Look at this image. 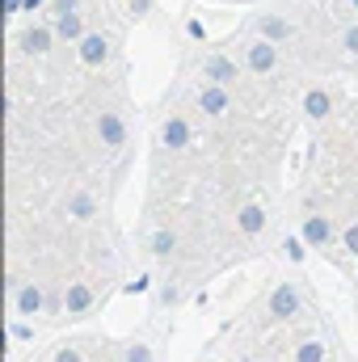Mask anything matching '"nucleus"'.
<instances>
[{
  "label": "nucleus",
  "instance_id": "obj_3",
  "mask_svg": "<svg viewBox=\"0 0 358 362\" xmlns=\"http://www.w3.org/2000/svg\"><path fill=\"white\" fill-rule=\"evenodd\" d=\"M274 47H278V42H270V38H262V42H253V47H249V68H253V72H262V76H266L270 68L278 64V51H274Z\"/></svg>",
  "mask_w": 358,
  "mask_h": 362
},
{
  "label": "nucleus",
  "instance_id": "obj_25",
  "mask_svg": "<svg viewBox=\"0 0 358 362\" xmlns=\"http://www.w3.org/2000/svg\"><path fill=\"white\" fill-rule=\"evenodd\" d=\"M21 4H25V0H4V8H8V13H17Z\"/></svg>",
  "mask_w": 358,
  "mask_h": 362
},
{
  "label": "nucleus",
  "instance_id": "obj_26",
  "mask_svg": "<svg viewBox=\"0 0 358 362\" xmlns=\"http://www.w3.org/2000/svg\"><path fill=\"white\" fill-rule=\"evenodd\" d=\"M38 4H42V0H25V4H21V8H25V13H34V8H38Z\"/></svg>",
  "mask_w": 358,
  "mask_h": 362
},
{
  "label": "nucleus",
  "instance_id": "obj_6",
  "mask_svg": "<svg viewBox=\"0 0 358 362\" xmlns=\"http://www.w3.org/2000/svg\"><path fill=\"white\" fill-rule=\"evenodd\" d=\"M236 228H241L245 236H258V232L266 228V211H262L258 202H249V206H241V215H236Z\"/></svg>",
  "mask_w": 358,
  "mask_h": 362
},
{
  "label": "nucleus",
  "instance_id": "obj_15",
  "mask_svg": "<svg viewBox=\"0 0 358 362\" xmlns=\"http://www.w3.org/2000/svg\"><path fill=\"white\" fill-rule=\"evenodd\" d=\"M262 34H266L270 42H287V38H291V21H282V17H262Z\"/></svg>",
  "mask_w": 358,
  "mask_h": 362
},
{
  "label": "nucleus",
  "instance_id": "obj_22",
  "mask_svg": "<svg viewBox=\"0 0 358 362\" xmlns=\"http://www.w3.org/2000/svg\"><path fill=\"white\" fill-rule=\"evenodd\" d=\"M13 337H17V341H30V337H34V329H30V325H13Z\"/></svg>",
  "mask_w": 358,
  "mask_h": 362
},
{
  "label": "nucleus",
  "instance_id": "obj_21",
  "mask_svg": "<svg viewBox=\"0 0 358 362\" xmlns=\"http://www.w3.org/2000/svg\"><path fill=\"white\" fill-rule=\"evenodd\" d=\"M346 249L358 257V223H354V228H346Z\"/></svg>",
  "mask_w": 358,
  "mask_h": 362
},
{
  "label": "nucleus",
  "instance_id": "obj_19",
  "mask_svg": "<svg viewBox=\"0 0 358 362\" xmlns=\"http://www.w3.org/2000/svg\"><path fill=\"white\" fill-rule=\"evenodd\" d=\"M304 245H308V240H299V236H287V245H282V249H287V257H291V262H304Z\"/></svg>",
  "mask_w": 358,
  "mask_h": 362
},
{
  "label": "nucleus",
  "instance_id": "obj_14",
  "mask_svg": "<svg viewBox=\"0 0 358 362\" xmlns=\"http://www.w3.org/2000/svg\"><path fill=\"white\" fill-rule=\"evenodd\" d=\"M64 303H68V312H89L93 291L85 286V282H72V286H68V299H64Z\"/></svg>",
  "mask_w": 358,
  "mask_h": 362
},
{
  "label": "nucleus",
  "instance_id": "obj_11",
  "mask_svg": "<svg viewBox=\"0 0 358 362\" xmlns=\"http://www.w3.org/2000/svg\"><path fill=\"white\" fill-rule=\"evenodd\" d=\"M329 236H333V228H329L325 215H308V219H304V240H308V245H325Z\"/></svg>",
  "mask_w": 358,
  "mask_h": 362
},
{
  "label": "nucleus",
  "instance_id": "obj_20",
  "mask_svg": "<svg viewBox=\"0 0 358 362\" xmlns=\"http://www.w3.org/2000/svg\"><path fill=\"white\" fill-rule=\"evenodd\" d=\"M127 362H152V350L148 346H131L127 350Z\"/></svg>",
  "mask_w": 358,
  "mask_h": 362
},
{
  "label": "nucleus",
  "instance_id": "obj_16",
  "mask_svg": "<svg viewBox=\"0 0 358 362\" xmlns=\"http://www.w3.org/2000/svg\"><path fill=\"white\" fill-rule=\"evenodd\" d=\"M68 215H76V219H93V215H97V202H93V194H76V198L68 202Z\"/></svg>",
  "mask_w": 358,
  "mask_h": 362
},
{
  "label": "nucleus",
  "instance_id": "obj_2",
  "mask_svg": "<svg viewBox=\"0 0 358 362\" xmlns=\"http://www.w3.org/2000/svg\"><path fill=\"white\" fill-rule=\"evenodd\" d=\"M97 135H101V144H105V148H122L127 127H122V118H118V114H101V118H97Z\"/></svg>",
  "mask_w": 358,
  "mask_h": 362
},
{
  "label": "nucleus",
  "instance_id": "obj_8",
  "mask_svg": "<svg viewBox=\"0 0 358 362\" xmlns=\"http://www.w3.org/2000/svg\"><path fill=\"white\" fill-rule=\"evenodd\" d=\"M202 72H207V81H215V85H228V81H236V64H232V59H224V55H211Z\"/></svg>",
  "mask_w": 358,
  "mask_h": 362
},
{
  "label": "nucleus",
  "instance_id": "obj_18",
  "mask_svg": "<svg viewBox=\"0 0 358 362\" xmlns=\"http://www.w3.org/2000/svg\"><path fill=\"white\" fill-rule=\"evenodd\" d=\"M173 245H178V240H173V232H165V228L152 236V253H161V257H165V253H173Z\"/></svg>",
  "mask_w": 358,
  "mask_h": 362
},
{
  "label": "nucleus",
  "instance_id": "obj_23",
  "mask_svg": "<svg viewBox=\"0 0 358 362\" xmlns=\"http://www.w3.org/2000/svg\"><path fill=\"white\" fill-rule=\"evenodd\" d=\"M346 51L358 55V25H354V30H346Z\"/></svg>",
  "mask_w": 358,
  "mask_h": 362
},
{
  "label": "nucleus",
  "instance_id": "obj_4",
  "mask_svg": "<svg viewBox=\"0 0 358 362\" xmlns=\"http://www.w3.org/2000/svg\"><path fill=\"white\" fill-rule=\"evenodd\" d=\"M42 286H34V282H25L21 291H17V316H38L42 312Z\"/></svg>",
  "mask_w": 358,
  "mask_h": 362
},
{
  "label": "nucleus",
  "instance_id": "obj_12",
  "mask_svg": "<svg viewBox=\"0 0 358 362\" xmlns=\"http://www.w3.org/2000/svg\"><path fill=\"white\" fill-rule=\"evenodd\" d=\"M21 47H25L30 55H47V51H51V30H47V25H34V30H25Z\"/></svg>",
  "mask_w": 358,
  "mask_h": 362
},
{
  "label": "nucleus",
  "instance_id": "obj_10",
  "mask_svg": "<svg viewBox=\"0 0 358 362\" xmlns=\"http://www.w3.org/2000/svg\"><path fill=\"white\" fill-rule=\"evenodd\" d=\"M55 34L59 38H68V42H81L85 38V25H81V13H59V21H55Z\"/></svg>",
  "mask_w": 358,
  "mask_h": 362
},
{
  "label": "nucleus",
  "instance_id": "obj_24",
  "mask_svg": "<svg viewBox=\"0 0 358 362\" xmlns=\"http://www.w3.org/2000/svg\"><path fill=\"white\" fill-rule=\"evenodd\" d=\"M55 362H81V354H76V350H59V354H55Z\"/></svg>",
  "mask_w": 358,
  "mask_h": 362
},
{
  "label": "nucleus",
  "instance_id": "obj_7",
  "mask_svg": "<svg viewBox=\"0 0 358 362\" xmlns=\"http://www.w3.org/2000/svg\"><path fill=\"white\" fill-rule=\"evenodd\" d=\"M198 105H202V114H224L228 110V93H224V85H207V89L198 93Z\"/></svg>",
  "mask_w": 358,
  "mask_h": 362
},
{
  "label": "nucleus",
  "instance_id": "obj_17",
  "mask_svg": "<svg viewBox=\"0 0 358 362\" xmlns=\"http://www.w3.org/2000/svg\"><path fill=\"white\" fill-rule=\"evenodd\" d=\"M295 362H325V346H316V341H304V346L295 350Z\"/></svg>",
  "mask_w": 358,
  "mask_h": 362
},
{
  "label": "nucleus",
  "instance_id": "obj_9",
  "mask_svg": "<svg viewBox=\"0 0 358 362\" xmlns=\"http://www.w3.org/2000/svg\"><path fill=\"white\" fill-rule=\"evenodd\" d=\"M161 139H165V148H185L190 144V122L185 118H169L161 127Z\"/></svg>",
  "mask_w": 358,
  "mask_h": 362
},
{
  "label": "nucleus",
  "instance_id": "obj_13",
  "mask_svg": "<svg viewBox=\"0 0 358 362\" xmlns=\"http://www.w3.org/2000/svg\"><path fill=\"white\" fill-rule=\"evenodd\" d=\"M329 105H333V97H329L325 89H312L308 97H304V114H308V118H325Z\"/></svg>",
  "mask_w": 358,
  "mask_h": 362
},
{
  "label": "nucleus",
  "instance_id": "obj_27",
  "mask_svg": "<svg viewBox=\"0 0 358 362\" xmlns=\"http://www.w3.org/2000/svg\"><path fill=\"white\" fill-rule=\"evenodd\" d=\"M354 4H358V0H354Z\"/></svg>",
  "mask_w": 358,
  "mask_h": 362
},
{
  "label": "nucleus",
  "instance_id": "obj_5",
  "mask_svg": "<svg viewBox=\"0 0 358 362\" xmlns=\"http://www.w3.org/2000/svg\"><path fill=\"white\" fill-rule=\"evenodd\" d=\"M105 55H110V42H105L101 34H85V38H81V59H85L89 68L105 64Z\"/></svg>",
  "mask_w": 358,
  "mask_h": 362
},
{
  "label": "nucleus",
  "instance_id": "obj_1",
  "mask_svg": "<svg viewBox=\"0 0 358 362\" xmlns=\"http://www.w3.org/2000/svg\"><path fill=\"white\" fill-rule=\"evenodd\" d=\"M299 312V291L291 286V282H282L274 295H270V316L274 320H287V316H295Z\"/></svg>",
  "mask_w": 358,
  "mask_h": 362
}]
</instances>
